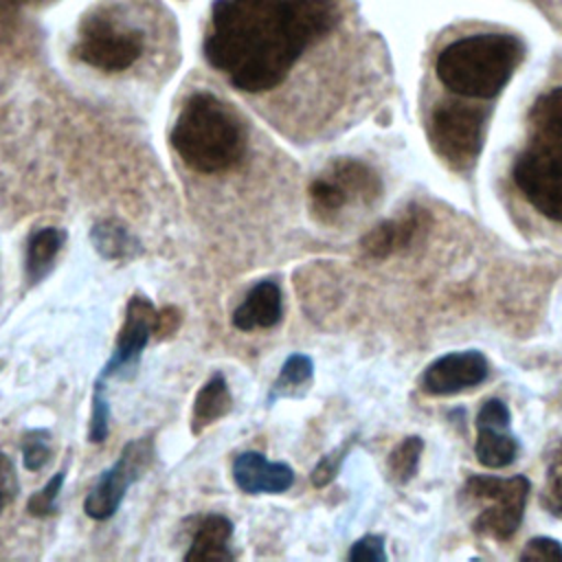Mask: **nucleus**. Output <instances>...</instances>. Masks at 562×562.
<instances>
[{"instance_id":"ddd939ff","label":"nucleus","mask_w":562,"mask_h":562,"mask_svg":"<svg viewBox=\"0 0 562 562\" xmlns=\"http://www.w3.org/2000/svg\"><path fill=\"white\" fill-rule=\"evenodd\" d=\"M283 301L281 290L274 281L266 279L255 283L241 305L233 312V325L241 331L250 329H268L281 321Z\"/></svg>"},{"instance_id":"393cba45","label":"nucleus","mask_w":562,"mask_h":562,"mask_svg":"<svg viewBox=\"0 0 562 562\" xmlns=\"http://www.w3.org/2000/svg\"><path fill=\"white\" fill-rule=\"evenodd\" d=\"M64 476H66L64 472L53 474V479L29 498V505H26L29 514L44 518V516H50L57 512V498H59V492L64 485Z\"/></svg>"},{"instance_id":"f257e3e1","label":"nucleus","mask_w":562,"mask_h":562,"mask_svg":"<svg viewBox=\"0 0 562 562\" xmlns=\"http://www.w3.org/2000/svg\"><path fill=\"white\" fill-rule=\"evenodd\" d=\"M336 20V0H215L204 57L241 92H268Z\"/></svg>"},{"instance_id":"6e6552de","label":"nucleus","mask_w":562,"mask_h":562,"mask_svg":"<svg viewBox=\"0 0 562 562\" xmlns=\"http://www.w3.org/2000/svg\"><path fill=\"white\" fill-rule=\"evenodd\" d=\"M154 461V441L151 437H140L121 450L119 459L97 479L92 490L83 501V509L94 520H108L119 509L125 498L127 487L143 476V472Z\"/></svg>"},{"instance_id":"1a4fd4ad","label":"nucleus","mask_w":562,"mask_h":562,"mask_svg":"<svg viewBox=\"0 0 562 562\" xmlns=\"http://www.w3.org/2000/svg\"><path fill=\"white\" fill-rule=\"evenodd\" d=\"M156 312L158 310L151 305V301L140 296V294H134L127 301L125 318H123V325H121L119 336H116L114 353H112L110 362L103 367L101 378L116 375L123 369H132L138 362L143 349L149 342V336L154 334Z\"/></svg>"},{"instance_id":"4be33fe9","label":"nucleus","mask_w":562,"mask_h":562,"mask_svg":"<svg viewBox=\"0 0 562 562\" xmlns=\"http://www.w3.org/2000/svg\"><path fill=\"white\" fill-rule=\"evenodd\" d=\"M312 373H314L312 360L303 353H292L290 358H285V362L281 367V373L272 384L270 400H277V397L290 393L292 389L307 384L312 380Z\"/></svg>"},{"instance_id":"412c9836","label":"nucleus","mask_w":562,"mask_h":562,"mask_svg":"<svg viewBox=\"0 0 562 562\" xmlns=\"http://www.w3.org/2000/svg\"><path fill=\"white\" fill-rule=\"evenodd\" d=\"M422 450H424V441L419 437H406L391 450L389 472L397 483H406L413 479L419 465Z\"/></svg>"},{"instance_id":"c756f323","label":"nucleus","mask_w":562,"mask_h":562,"mask_svg":"<svg viewBox=\"0 0 562 562\" xmlns=\"http://www.w3.org/2000/svg\"><path fill=\"white\" fill-rule=\"evenodd\" d=\"M547 490L551 496V503L562 509V441L553 450L547 468Z\"/></svg>"},{"instance_id":"a211bd4d","label":"nucleus","mask_w":562,"mask_h":562,"mask_svg":"<svg viewBox=\"0 0 562 562\" xmlns=\"http://www.w3.org/2000/svg\"><path fill=\"white\" fill-rule=\"evenodd\" d=\"M92 244L94 248L112 261L132 259L140 252V241L116 220H103L92 226Z\"/></svg>"},{"instance_id":"7c9ffc66","label":"nucleus","mask_w":562,"mask_h":562,"mask_svg":"<svg viewBox=\"0 0 562 562\" xmlns=\"http://www.w3.org/2000/svg\"><path fill=\"white\" fill-rule=\"evenodd\" d=\"M18 496V474L13 461L0 452V512Z\"/></svg>"},{"instance_id":"423d86ee","label":"nucleus","mask_w":562,"mask_h":562,"mask_svg":"<svg viewBox=\"0 0 562 562\" xmlns=\"http://www.w3.org/2000/svg\"><path fill=\"white\" fill-rule=\"evenodd\" d=\"M145 50V35L108 15H88L72 44V55L101 72H121L134 66Z\"/></svg>"},{"instance_id":"7ed1b4c3","label":"nucleus","mask_w":562,"mask_h":562,"mask_svg":"<svg viewBox=\"0 0 562 562\" xmlns=\"http://www.w3.org/2000/svg\"><path fill=\"white\" fill-rule=\"evenodd\" d=\"M525 57V44L512 33L465 35L437 55L439 81L465 99L496 97Z\"/></svg>"},{"instance_id":"cd10ccee","label":"nucleus","mask_w":562,"mask_h":562,"mask_svg":"<svg viewBox=\"0 0 562 562\" xmlns=\"http://www.w3.org/2000/svg\"><path fill=\"white\" fill-rule=\"evenodd\" d=\"M520 560H562V544L547 536L531 538L522 549Z\"/></svg>"},{"instance_id":"0eeeda50","label":"nucleus","mask_w":562,"mask_h":562,"mask_svg":"<svg viewBox=\"0 0 562 562\" xmlns=\"http://www.w3.org/2000/svg\"><path fill=\"white\" fill-rule=\"evenodd\" d=\"M514 182L544 217L562 222V147L536 138L516 158Z\"/></svg>"},{"instance_id":"aec40b11","label":"nucleus","mask_w":562,"mask_h":562,"mask_svg":"<svg viewBox=\"0 0 562 562\" xmlns=\"http://www.w3.org/2000/svg\"><path fill=\"white\" fill-rule=\"evenodd\" d=\"M529 121L536 138L562 147V86L544 92L531 108Z\"/></svg>"},{"instance_id":"9d476101","label":"nucleus","mask_w":562,"mask_h":562,"mask_svg":"<svg viewBox=\"0 0 562 562\" xmlns=\"http://www.w3.org/2000/svg\"><path fill=\"white\" fill-rule=\"evenodd\" d=\"M487 378V358L476 351H454L437 358L422 375V389L430 395H452L481 384Z\"/></svg>"},{"instance_id":"20e7f679","label":"nucleus","mask_w":562,"mask_h":562,"mask_svg":"<svg viewBox=\"0 0 562 562\" xmlns=\"http://www.w3.org/2000/svg\"><path fill=\"white\" fill-rule=\"evenodd\" d=\"M490 110L463 101H439L430 112V140L435 151L457 171L470 169L485 140Z\"/></svg>"},{"instance_id":"39448f33","label":"nucleus","mask_w":562,"mask_h":562,"mask_svg":"<svg viewBox=\"0 0 562 562\" xmlns=\"http://www.w3.org/2000/svg\"><path fill=\"white\" fill-rule=\"evenodd\" d=\"M465 496L481 501L483 509L474 518V531L494 540H509L525 514L529 481L522 474L501 479L490 474H474L465 483Z\"/></svg>"},{"instance_id":"473e14b6","label":"nucleus","mask_w":562,"mask_h":562,"mask_svg":"<svg viewBox=\"0 0 562 562\" xmlns=\"http://www.w3.org/2000/svg\"><path fill=\"white\" fill-rule=\"evenodd\" d=\"M33 2L37 0H0V29H9Z\"/></svg>"},{"instance_id":"b1692460","label":"nucleus","mask_w":562,"mask_h":562,"mask_svg":"<svg viewBox=\"0 0 562 562\" xmlns=\"http://www.w3.org/2000/svg\"><path fill=\"white\" fill-rule=\"evenodd\" d=\"M110 432V406L105 397V386L103 378L94 382V393H92V411H90V428H88V439L92 443L105 441Z\"/></svg>"},{"instance_id":"f8f14e48","label":"nucleus","mask_w":562,"mask_h":562,"mask_svg":"<svg viewBox=\"0 0 562 562\" xmlns=\"http://www.w3.org/2000/svg\"><path fill=\"white\" fill-rule=\"evenodd\" d=\"M424 226V209H411L400 217L384 220L375 224L360 241L367 257L384 259L406 246L413 244V239L419 235Z\"/></svg>"},{"instance_id":"5701e85b","label":"nucleus","mask_w":562,"mask_h":562,"mask_svg":"<svg viewBox=\"0 0 562 562\" xmlns=\"http://www.w3.org/2000/svg\"><path fill=\"white\" fill-rule=\"evenodd\" d=\"M22 459L24 468L31 472L42 470L50 459V435L44 428L29 430L22 439Z\"/></svg>"},{"instance_id":"bb28decb","label":"nucleus","mask_w":562,"mask_h":562,"mask_svg":"<svg viewBox=\"0 0 562 562\" xmlns=\"http://www.w3.org/2000/svg\"><path fill=\"white\" fill-rule=\"evenodd\" d=\"M349 560L353 562H384V540L380 536H364L349 549Z\"/></svg>"},{"instance_id":"f3484780","label":"nucleus","mask_w":562,"mask_h":562,"mask_svg":"<svg viewBox=\"0 0 562 562\" xmlns=\"http://www.w3.org/2000/svg\"><path fill=\"white\" fill-rule=\"evenodd\" d=\"M64 239H66V233L55 226L40 228L31 235L26 244V263H24V270L31 283H37L50 270L55 257L64 246Z\"/></svg>"},{"instance_id":"4468645a","label":"nucleus","mask_w":562,"mask_h":562,"mask_svg":"<svg viewBox=\"0 0 562 562\" xmlns=\"http://www.w3.org/2000/svg\"><path fill=\"white\" fill-rule=\"evenodd\" d=\"M233 536V522L226 516L220 514H211L206 516L193 538H191V547L184 553L187 562H228L233 560V553L228 549Z\"/></svg>"},{"instance_id":"dca6fc26","label":"nucleus","mask_w":562,"mask_h":562,"mask_svg":"<svg viewBox=\"0 0 562 562\" xmlns=\"http://www.w3.org/2000/svg\"><path fill=\"white\" fill-rule=\"evenodd\" d=\"M233 406V397L228 391V384L222 373H213L204 386L198 391L193 402V415H191V430L193 435L202 432L213 422L222 419Z\"/></svg>"},{"instance_id":"f03ea898","label":"nucleus","mask_w":562,"mask_h":562,"mask_svg":"<svg viewBox=\"0 0 562 562\" xmlns=\"http://www.w3.org/2000/svg\"><path fill=\"white\" fill-rule=\"evenodd\" d=\"M178 156L200 173H220L237 167L248 147L239 116L215 94H191L171 130Z\"/></svg>"},{"instance_id":"a878e982","label":"nucleus","mask_w":562,"mask_h":562,"mask_svg":"<svg viewBox=\"0 0 562 562\" xmlns=\"http://www.w3.org/2000/svg\"><path fill=\"white\" fill-rule=\"evenodd\" d=\"M351 443H353V439H349L345 446H338L334 452L325 454V457L316 463V468L312 470V483H314L316 487H325V485L336 476V472H338V468H340V463H342V459H345V454H347V450H349Z\"/></svg>"},{"instance_id":"2eb2a0df","label":"nucleus","mask_w":562,"mask_h":562,"mask_svg":"<svg viewBox=\"0 0 562 562\" xmlns=\"http://www.w3.org/2000/svg\"><path fill=\"white\" fill-rule=\"evenodd\" d=\"M325 171L347 191L353 204H371L380 198L382 182L378 173L356 158H340Z\"/></svg>"},{"instance_id":"6ab92c4d","label":"nucleus","mask_w":562,"mask_h":562,"mask_svg":"<svg viewBox=\"0 0 562 562\" xmlns=\"http://www.w3.org/2000/svg\"><path fill=\"white\" fill-rule=\"evenodd\" d=\"M474 452L481 465L498 470L509 465L518 454V441L516 437L507 435L501 428L490 426H476V441Z\"/></svg>"},{"instance_id":"9b49d317","label":"nucleus","mask_w":562,"mask_h":562,"mask_svg":"<svg viewBox=\"0 0 562 562\" xmlns=\"http://www.w3.org/2000/svg\"><path fill=\"white\" fill-rule=\"evenodd\" d=\"M233 481L244 494H281L294 483V470L281 461H268L248 450L233 461Z\"/></svg>"},{"instance_id":"c85d7f7f","label":"nucleus","mask_w":562,"mask_h":562,"mask_svg":"<svg viewBox=\"0 0 562 562\" xmlns=\"http://www.w3.org/2000/svg\"><path fill=\"white\" fill-rule=\"evenodd\" d=\"M476 426H490V428L505 430L509 426V408L505 406V402L487 400L476 415Z\"/></svg>"},{"instance_id":"2f4dec72","label":"nucleus","mask_w":562,"mask_h":562,"mask_svg":"<svg viewBox=\"0 0 562 562\" xmlns=\"http://www.w3.org/2000/svg\"><path fill=\"white\" fill-rule=\"evenodd\" d=\"M180 327V312L176 307H162L156 312V325H154V334L158 338L171 336L176 329Z\"/></svg>"}]
</instances>
